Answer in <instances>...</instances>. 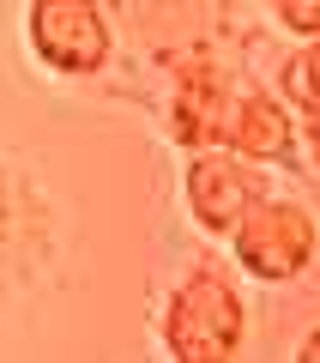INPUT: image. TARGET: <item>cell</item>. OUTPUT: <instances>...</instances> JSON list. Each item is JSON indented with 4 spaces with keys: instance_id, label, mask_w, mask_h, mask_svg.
Segmentation results:
<instances>
[{
    "instance_id": "6da1fadb",
    "label": "cell",
    "mask_w": 320,
    "mask_h": 363,
    "mask_svg": "<svg viewBox=\"0 0 320 363\" xmlns=\"http://www.w3.org/2000/svg\"><path fill=\"white\" fill-rule=\"evenodd\" d=\"M169 133L188 152H236L248 164H296V116L236 79L200 73L176 85L169 104Z\"/></svg>"
},
{
    "instance_id": "7a4b0ae2",
    "label": "cell",
    "mask_w": 320,
    "mask_h": 363,
    "mask_svg": "<svg viewBox=\"0 0 320 363\" xmlns=\"http://www.w3.org/2000/svg\"><path fill=\"white\" fill-rule=\"evenodd\" d=\"M164 351L169 363H236L248 345V303L218 260H200L164 297Z\"/></svg>"
},
{
    "instance_id": "3957f363",
    "label": "cell",
    "mask_w": 320,
    "mask_h": 363,
    "mask_svg": "<svg viewBox=\"0 0 320 363\" xmlns=\"http://www.w3.org/2000/svg\"><path fill=\"white\" fill-rule=\"evenodd\" d=\"M230 248H236V267L248 279H260V285H290L320 255V218L290 194H266L236 224Z\"/></svg>"
},
{
    "instance_id": "277c9868",
    "label": "cell",
    "mask_w": 320,
    "mask_h": 363,
    "mask_svg": "<svg viewBox=\"0 0 320 363\" xmlns=\"http://www.w3.org/2000/svg\"><path fill=\"white\" fill-rule=\"evenodd\" d=\"M25 37H30V55L67 79L103 73L115 55V30H109L103 0H30Z\"/></svg>"
},
{
    "instance_id": "5b68a950",
    "label": "cell",
    "mask_w": 320,
    "mask_h": 363,
    "mask_svg": "<svg viewBox=\"0 0 320 363\" xmlns=\"http://www.w3.org/2000/svg\"><path fill=\"white\" fill-rule=\"evenodd\" d=\"M266 194H272V182L260 176V164H248V157H236V152H193L188 176H181V200H188L193 224H200L205 236H224V242L236 236V224H242Z\"/></svg>"
},
{
    "instance_id": "8992f818",
    "label": "cell",
    "mask_w": 320,
    "mask_h": 363,
    "mask_svg": "<svg viewBox=\"0 0 320 363\" xmlns=\"http://www.w3.org/2000/svg\"><path fill=\"white\" fill-rule=\"evenodd\" d=\"M278 104L296 109V116H308V121H320V37L302 43L278 67Z\"/></svg>"
},
{
    "instance_id": "52a82bcc",
    "label": "cell",
    "mask_w": 320,
    "mask_h": 363,
    "mask_svg": "<svg viewBox=\"0 0 320 363\" xmlns=\"http://www.w3.org/2000/svg\"><path fill=\"white\" fill-rule=\"evenodd\" d=\"M266 13L278 18L290 37H308V43L320 37V0H266Z\"/></svg>"
},
{
    "instance_id": "ba28073f",
    "label": "cell",
    "mask_w": 320,
    "mask_h": 363,
    "mask_svg": "<svg viewBox=\"0 0 320 363\" xmlns=\"http://www.w3.org/2000/svg\"><path fill=\"white\" fill-rule=\"evenodd\" d=\"M296 363H320V327L302 339V345H296Z\"/></svg>"
}]
</instances>
